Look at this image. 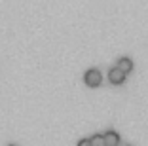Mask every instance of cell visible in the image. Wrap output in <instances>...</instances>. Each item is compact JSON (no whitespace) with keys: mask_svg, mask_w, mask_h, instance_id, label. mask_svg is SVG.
<instances>
[{"mask_svg":"<svg viewBox=\"0 0 148 146\" xmlns=\"http://www.w3.org/2000/svg\"><path fill=\"white\" fill-rule=\"evenodd\" d=\"M84 80H86V86H89V87H99L103 76H101V72L97 69H89L86 72V76H84Z\"/></svg>","mask_w":148,"mask_h":146,"instance_id":"obj_1","label":"cell"},{"mask_svg":"<svg viewBox=\"0 0 148 146\" xmlns=\"http://www.w3.org/2000/svg\"><path fill=\"white\" fill-rule=\"evenodd\" d=\"M108 80H110V84H116V86H120V84H123V80H125V72H123L122 69L114 66V69L108 70Z\"/></svg>","mask_w":148,"mask_h":146,"instance_id":"obj_2","label":"cell"},{"mask_svg":"<svg viewBox=\"0 0 148 146\" xmlns=\"http://www.w3.org/2000/svg\"><path fill=\"white\" fill-rule=\"evenodd\" d=\"M116 66L118 69H122L123 72H131L133 70V61L129 59V57H122V59H118V63H116Z\"/></svg>","mask_w":148,"mask_h":146,"instance_id":"obj_3","label":"cell"},{"mask_svg":"<svg viewBox=\"0 0 148 146\" xmlns=\"http://www.w3.org/2000/svg\"><path fill=\"white\" fill-rule=\"evenodd\" d=\"M105 142H106V146H116V144H120V137H118L116 131H108L105 135Z\"/></svg>","mask_w":148,"mask_h":146,"instance_id":"obj_4","label":"cell"},{"mask_svg":"<svg viewBox=\"0 0 148 146\" xmlns=\"http://www.w3.org/2000/svg\"><path fill=\"white\" fill-rule=\"evenodd\" d=\"M91 146H106L105 137H103V135H95V137H91Z\"/></svg>","mask_w":148,"mask_h":146,"instance_id":"obj_5","label":"cell"},{"mask_svg":"<svg viewBox=\"0 0 148 146\" xmlns=\"http://www.w3.org/2000/svg\"><path fill=\"white\" fill-rule=\"evenodd\" d=\"M78 146H91V138H82L78 142Z\"/></svg>","mask_w":148,"mask_h":146,"instance_id":"obj_6","label":"cell"}]
</instances>
